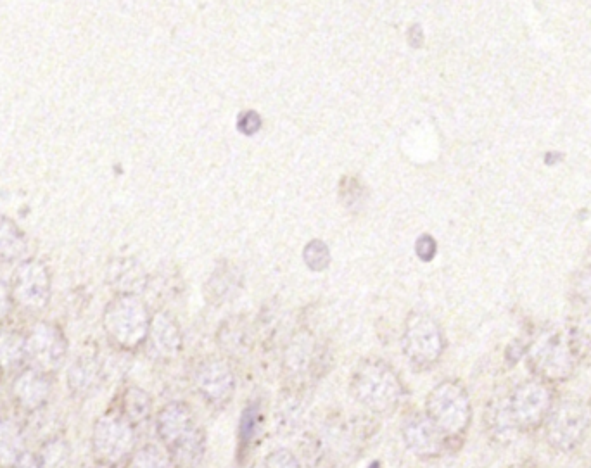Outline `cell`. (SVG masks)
Here are the masks:
<instances>
[{
  "instance_id": "6da1fadb",
  "label": "cell",
  "mask_w": 591,
  "mask_h": 468,
  "mask_svg": "<svg viewBox=\"0 0 591 468\" xmlns=\"http://www.w3.org/2000/svg\"><path fill=\"white\" fill-rule=\"evenodd\" d=\"M156 432L178 468H196L206 451V436L191 406L173 401L159 410Z\"/></svg>"
},
{
  "instance_id": "7a4b0ae2",
  "label": "cell",
  "mask_w": 591,
  "mask_h": 468,
  "mask_svg": "<svg viewBox=\"0 0 591 468\" xmlns=\"http://www.w3.org/2000/svg\"><path fill=\"white\" fill-rule=\"evenodd\" d=\"M351 394L356 401L377 415H391L405 396L400 375L381 358L360 361L351 375Z\"/></svg>"
},
{
  "instance_id": "3957f363",
  "label": "cell",
  "mask_w": 591,
  "mask_h": 468,
  "mask_svg": "<svg viewBox=\"0 0 591 468\" xmlns=\"http://www.w3.org/2000/svg\"><path fill=\"white\" fill-rule=\"evenodd\" d=\"M151 315L142 299L134 294H118L104 310L102 325L106 336L125 351L140 348L149 336Z\"/></svg>"
},
{
  "instance_id": "277c9868",
  "label": "cell",
  "mask_w": 591,
  "mask_h": 468,
  "mask_svg": "<svg viewBox=\"0 0 591 468\" xmlns=\"http://www.w3.org/2000/svg\"><path fill=\"white\" fill-rule=\"evenodd\" d=\"M426 415L448 437H460L471 424L472 406L465 387L457 380H443L426 399Z\"/></svg>"
},
{
  "instance_id": "5b68a950",
  "label": "cell",
  "mask_w": 591,
  "mask_h": 468,
  "mask_svg": "<svg viewBox=\"0 0 591 468\" xmlns=\"http://www.w3.org/2000/svg\"><path fill=\"white\" fill-rule=\"evenodd\" d=\"M403 353L419 370L433 367L445 351V336L439 323L426 313H412L403 330Z\"/></svg>"
},
{
  "instance_id": "8992f818",
  "label": "cell",
  "mask_w": 591,
  "mask_h": 468,
  "mask_svg": "<svg viewBox=\"0 0 591 468\" xmlns=\"http://www.w3.org/2000/svg\"><path fill=\"white\" fill-rule=\"evenodd\" d=\"M505 410L512 427L522 431H533L536 427H540L545 422V418L550 415L552 393L545 384L529 380L515 387L507 399Z\"/></svg>"
},
{
  "instance_id": "52a82bcc",
  "label": "cell",
  "mask_w": 591,
  "mask_h": 468,
  "mask_svg": "<svg viewBox=\"0 0 591 468\" xmlns=\"http://www.w3.org/2000/svg\"><path fill=\"white\" fill-rule=\"evenodd\" d=\"M135 444L134 425L123 415L109 413L97 420L92 432L94 455L104 465H118L127 458Z\"/></svg>"
},
{
  "instance_id": "ba28073f",
  "label": "cell",
  "mask_w": 591,
  "mask_h": 468,
  "mask_svg": "<svg viewBox=\"0 0 591 468\" xmlns=\"http://www.w3.org/2000/svg\"><path fill=\"white\" fill-rule=\"evenodd\" d=\"M68 353V339L63 330L52 323L33 325L26 336V361L33 370L51 375L63 367Z\"/></svg>"
},
{
  "instance_id": "9c48e42d",
  "label": "cell",
  "mask_w": 591,
  "mask_h": 468,
  "mask_svg": "<svg viewBox=\"0 0 591 468\" xmlns=\"http://www.w3.org/2000/svg\"><path fill=\"white\" fill-rule=\"evenodd\" d=\"M591 415L585 406L567 401L548 415L547 439L559 451H572L585 441L590 431Z\"/></svg>"
},
{
  "instance_id": "30bf717a",
  "label": "cell",
  "mask_w": 591,
  "mask_h": 468,
  "mask_svg": "<svg viewBox=\"0 0 591 468\" xmlns=\"http://www.w3.org/2000/svg\"><path fill=\"white\" fill-rule=\"evenodd\" d=\"M13 299L23 310H44L51 299V273L39 260H26L14 273Z\"/></svg>"
},
{
  "instance_id": "8fae6325",
  "label": "cell",
  "mask_w": 591,
  "mask_h": 468,
  "mask_svg": "<svg viewBox=\"0 0 591 468\" xmlns=\"http://www.w3.org/2000/svg\"><path fill=\"white\" fill-rule=\"evenodd\" d=\"M196 387L213 408L229 405L236 393V375L229 363L220 358L201 361L196 370Z\"/></svg>"
},
{
  "instance_id": "7c38bea8",
  "label": "cell",
  "mask_w": 591,
  "mask_h": 468,
  "mask_svg": "<svg viewBox=\"0 0 591 468\" xmlns=\"http://www.w3.org/2000/svg\"><path fill=\"white\" fill-rule=\"evenodd\" d=\"M536 374L548 380H564L569 377L574 367L572 346L567 344L566 337L560 334H547L536 342L531 353Z\"/></svg>"
},
{
  "instance_id": "4fadbf2b",
  "label": "cell",
  "mask_w": 591,
  "mask_h": 468,
  "mask_svg": "<svg viewBox=\"0 0 591 468\" xmlns=\"http://www.w3.org/2000/svg\"><path fill=\"white\" fill-rule=\"evenodd\" d=\"M403 441L415 456L429 460L443 453L446 437L426 413H414L403 424Z\"/></svg>"
},
{
  "instance_id": "5bb4252c",
  "label": "cell",
  "mask_w": 591,
  "mask_h": 468,
  "mask_svg": "<svg viewBox=\"0 0 591 468\" xmlns=\"http://www.w3.org/2000/svg\"><path fill=\"white\" fill-rule=\"evenodd\" d=\"M147 341L151 344L154 355L163 360H172L182 351L184 339L175 318L166 311H159L151 318Z\"/></svg>"
},
{
  "instance_id": "9a60e30c",
  "label": "cell",
  "mask_w": 591,
  "mask_h": 468,
  "mask_svg": "<svg viewBox=\"0 0 591 468\" xmlns=\"http://www.w3.org/2000/svg\"><path fill=\"white\" fill-rule=\"evenodd\" d=\"M13 396L16 403L26 410L35 412L47 403L51 396V380L49 375L42 374L39 370L28 368L21 372L13 382Z\"/></svg>"
},
{
  "instance_id": "2e32d148",
  "label": "cell",
  "mask_w": 591,
  "mask_h": 468,
  "mask_svg": "<svg viewBox=\"0 0 591 468\" xmlns=\"http://www.w3.org/2000/svg\"><path fill=\"white\" fill-rule=\"evenodd\" d=\"M108 282L120 294H134L146 287L147 277L144 268L132 258L111 261L108 268Z\"/></svg>"
},
{
  "instance_id": "e0dca14e",
  "label": "cell",
  "mask_w": 591,
  "mask_h": 468,
  "mask_svg": "<svg viewBox=\"0 0 591 468\" xmlns=\"http://www.w3.org/2000/svg\"><path fill=\"white\" fill-rule=\"evenodd\" d=\"M25 436L13 420H0V468H14L25 455Z\"/></svg>"
},
{
  "instance_id": "ac0fdd59",
  "label": "cell",
  "mask_w": 591,
  "mask_h": 468,
  "mask_svg": "<svg viewBox=\"0 0 591 468\" xmlns=\"http://www.w3.org/2000/svg\"><path fill=\"white\" fill-rule=\"evenodd\" d=\"M26 251L28 241L23 230L7 216H0V263L21 260Z\"/></svg>"
},
{
  "instance_id": "d6986e66",
  "label": "cell",
  "mask_w": 591,
  "mask_h": 468,
  "mask_svg": "<svg viewBox=\"0 0 591 468\" xmlns=\"http://www.w3.org/2000/svg\"><path fill=\"white\" fill-rule=\"evenodd\" d=\"M99 377H101V367L97 360L92 356L78 358L68 372V386L71 393L85 396L99 384Z\"/></svg>"
},
{
  "instance_id": "ffe728a7",
  "label": "cell",
  "mask_w": 591,
  "mask_h": 468,
  "mask_svg": "<svg viewBox=\"0 0 591 468\" xmlns=\"http://www.w3.org/2000/svg\"><path fill=\"white\" fill-rule=\"evenodd\" d=\"M26 361V336L13 330L0 332V370L11 372Z\"/></svg>"
},
{
  "instance_id": "44dd1931",
  "label": "cell",
  "mask_w": 591,
  "mask_h": 468,
  "mask_svg": "<svg viewBox=\"0 0 591 468\" xmlns=\"http://www.w3.org/2000/svg\"><path fill=\"white\" fill-rule=\"evenodd\" d=\"M153 410L151 396L140 387H128L121 399V415L132 425L146 422Z\"/></svg>"
},
{
  "instance_id": "7402d4cb",
  "label": "cell",
  "mask_w": 591,
  "mask_h": 468,
  "mask_svg": "<svg viewBox=\"0 0 591 468\" xmlns=\"http://www.w3.org/2000/svg\"><path fill=\"white\" fill-rule=\"evenodd\" d=\"M239 285V273L225 266L211 275L210 282L206 285V296L211 304H222L239 291Z\"/></svg>"
},
{
  "instance_id": "603a6c76",
  "label": "cell",
  "mask_w": 591,
  "mask_h": 468,
  "mask_svg": "<svg viewBox=\"0 0 591 468\" xmlns=\"http://www.w3.org/2000/svg\"><path fill=\"white\" fill-rule=\"evenodd\" d=\"M220 344L229 353H242L249 348L248 330L239 320L225 322L220 329Z\"/></svg>"
},
{
  "instance_id": "cb8c5ba5",
  "label": "cell",
  "mask_w": 591,
  "mask_h": 468,
  "mask_svg": "<svg viewBox=\"0 0 591 468\" xmlns=\"http://www.w3.org/2000/svg\"><path fill=\"white\" fill-rule=\"evenodd\" d=\"M37 458L42 468H66L70 463V448L63 439H52L42 446Z\"/></svg>"
},
{
  "instance_id": "d4e9b609",
  "label": "cell",
  "mask_w": 591,
  "mask_h": 468,
  "mask_svg": "<svg viewBox=\"0 0 591 468\" xmlns=\"http://www.w3.org/2000/svg\"><path fill=\"white\" fill-rule=\"evenodd\" d=\"M128 468H172V460L159 448L149 444L134 453Z\"/></svg>"
},
{
  "instance_id": "484cf974",
  "label": "cell",
  "mask_w": 591,
  "mask_h": 468,
  "mask_svg": "<svg viewBox=\"0 0 591 468\" xmlns=\"http://www.w3.org/2000/svg\"><path fill=\"white\" fill-rule=\"evenodd\" d=\"M258 417H260V412H258L255 405L248 406L242 412L241 420H239V444H241L242 448L248 446L253 441V437L256 436Z\"/></svg>"
},
{
  "instance_id": "4316f807",
  "label": "cell",
  "mask_w": 591,
  "mask_h": 468,
  "mask_svg": "<svg viewBox=\"0 0 591 468\" xmlns=\"http://www.w3.org/2000/svg\"><path fill=\"white\" fill-rule=\"evenodd\" d=\"M305 261L306 265L310 266L313 272H322V270H325L329 266L331 254H329V249H327L324 242L313 241L306 246Z\"/></svg>"
},
{
  "instance_id": "83f0119b",
  "label": "cell",
  "mask_w": 591,
  "mask_h": 468,
  "mask_svg": "<svg viewBox=\"0 0 591 468\" xmlns=\"http://www.w3.org/2000/svg\"><path fill=\"white\" fill-rule=\"evenodd\" d=\"M265 468H301V463H299L293 451L280 448V450L272 451L267 456Z\"/></svg>"
},
{
  "instance_id": "f1b7e54d",
  "label": "cell",
  "mask_w": 591,
  "mask_h": 468,
  "mask_svg": "<svg viewBox=\"0 0 591 468\" xmlns=\"http://www.w3.org/2000/svg\"><path fill=\"white\" fill-rule=\"evenodd\" d=\"M417 254H419L422 260L429 261L433 258L434 254H436V242L431 239V237H422L419 242H417Z\"/></svg>"
},
{
  "instance_id": "f546056e",
  "label": "cell",
  "mask_w": 591,
  "mask_h": 468,
  "mask_svg": "<svg viewBox=\"0 0 591 468\" xmlns=\"http://www.w3.org/2000/svg\"><path fill=\"white\" fill-rule=\"evenodd\" d=\"M261 127V120L260 116L256 113H246L241 118V123H239V128H241L242 132L244 133H255L260 130Z\"/></svg>"
},
{
  "instance_id": "4dcf8cb0",
  "label": "cell",
  "mask_w": 591,
  "mask_h": 468,
  "mask_svg": "<svg viewBox=\"0 0 591 468\" xmlns=\"http://www.w3.org/2000/svg\"><path fill=\"white\" fill-rule=\"evenodd\" d=\"M11 292L7 289V285L4 284V280L0 279V320L7 317V313L11 310Z\"/></svg>"
},
{
  "instance_id": "1f68e13d",
  "label": "cell",
  "mask_w": 591,
  "mask_h": 468,
  "mask_svg": "<svg viewBox=\"0 0 591 468\" xmlns=\"http://www.w3.org/2000/svg\"><path fill=\"white\" fill-rule=\"evenodd\" d=\"M14 468H42V465H40L37 456L25 453V455L21 456L20 462L16 463V467Z\"/></svg>"
},
{
  "instance_id": "d6a6232c",
  "label": "cell",
  "mask_w": 591,
  "mask_h": 468,
  "mask_svg": "<svg viewBox=\"0 0 591 468\" xmlns=\"http://www.w3.org/2000/svg\"><path fill=\"white\" fill-rule=\"evenodd\" d=\"M369 468H381V465H379V463L375 462V463H372V465H370Z\"/></svg>"
},
{
  "instance_id": "836d02e7",
  "label": "cell",
  "mask_w": 591,
  "mask_h": 468,
  "mask_svg": "<svg viewBox=\"0 0 591 468\" xmlns=\"http://www.w3.org/2000/svg\"><path fill=\"white\" fill-rule=\"evenodd\" d=\"M512 468H519V467H512Z\"/></svg>"
}]
</instances>
